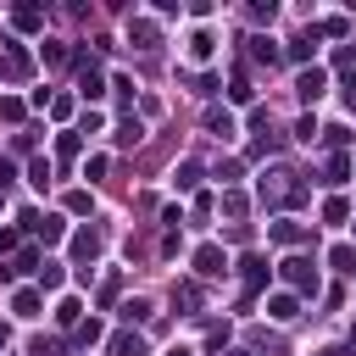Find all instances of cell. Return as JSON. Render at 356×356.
<instances>
[{"instance_id":"obj_34","label":"cell","mask_w":356,"mask_h":356,"mask_svg":"<svg viewBox=\"0 0 356 356\" xmlns=\"http://www.w3.org/2000/svg\"><path fill=\"white\" fill-rule=\"evenodd\" d=\"M250 22H273V0H256L250 6Z\"/></svg>"},{"instance_id":"obj_2","label":"cell","mask_w":356,"mask_h":356,"mask_svg":"<svg viewBox=\"0 0 356 356\" xmlns=\"http://www.w3.org/2000/svg\"><path fill=\"white\" fill-rule=\"evenodd\" d=\"M284 284H289L295 295H317V267H312V256H289V261H284Z\"/></svg>"},{"instance_id":"obj_18","label":"cell","mask_w":356,"mask_h":356,"mask_svg":"<svg viewBox=\"0 0 356 356\" xmlns=\"http://www.w3.org/2000/svg\"><path fill=\"white\" fill-rule=\"evenodd\" d=\"M206 134H217V139H228V134H234V117L211 106V111H206Z\"/></svg>"},{"instance_id":"obj_14","label":"cell","mask_w":356,"mask_h":356,"mask_svg":"<svg viewBox=\"0 0 356 356\" xmlns=\"http://www.w3.org/2000/svg\"><path fill=\"white\" fill-rule=\"evenodd\" d=\"M11 22H17L22 33H33V28H44V11H39V6H17V11H11Z\"/></svg>"},{"instance_id":"obj_42","label":"cell","mask_w":356,"mask_h":356,"mask_svg":"<svg viewBox=\"0 0 356 356\" xmlns=\"http://www.w3.org/2000/svg\"><path fill=\"white\" fill-rule=\"evenodd\" d=\"M228 356H250V350H228Z\"/></svg>"},{"instance_id":"obj_26","label":"cell","mask_w":356,"mask_h":356,"mask_svg":"<svg viewBox=\"0 0 356 356\" xmlns=\"http://www.w3.org/2000/svg\"><path fill=\"white\" fill-rule=\"evenodd\" d=\"M222 211H228V217H245V195H239V189H222Z\"/></svg>"},{"instance_id":"obj_23","label":"cell","mask_w":356,"mask_h":356,"mask_svg":"<svg viewBox=\"0 0 356 356\" xmlns=\"http://www.w3.org/2000/svg\"><path fill=\"white\" fill-rule=\"evenodd\" d=\"M312 39H317V28H312V33H300V39H289V56H295V61H306V56H312Z\"/></svg>"},{"instance_id":"obj_39","label":"cell","mask_w":356,"mask_h":356,"mask_svg":"<svg viewBox=\"0 0 356 356\" xmlns=\"http://www.w3.org/2000/svg\"><path fill=\"white\" fill-rule=\"evenodd\" d=\"M6 250H17V234H11V228H0V256H6Z\"/></svg>"},{"instance_id":"obj_31","label":"cell","mask_w":356,"mask_h":356,"mask_svg":"<svg viewBox=\"0 0 356 356\" xmlns=\"http://www.w3.org/2000/svg\"><path fill=\"white\" fill-rule=\"evenodd\" d=\"M122 317H128V323H145V317H150V300H128Z\"/></svg>"},{"instance_id":"obj_35","label":"cell","mask_w":356,"mask_h":356,"mask_svg":"<svg viewBox=\"0 0 356 356\" xmlns=\"http://www.w3.org/2000/svg\"><path fill=\"white\" fill-rule=\"evenodd\" d=\"M78 145H83L78 134H61V139H56V150H61V156H78Z\"/></svg>"},{"instance_id":"obj_43","label":"cell","mask_w":356,"mask_h":356,"mask_svg":"<svg viewBox=\"0 0 356 356\" xmlns=\"http://www.w3.org/2000/svg\"><path fill=\"white\" fill-rule=\"evenodd\" d=\"M167 356H189V350H167Z\"/></svg>"},{"instance_id":"obj_28","label":"cell","mask_w":356,"mask_h":356,"mask_svg":"<svg viewBox=\"0 0 356 356\" xmlns=\"http://www.w3.org/2000/svg\"><path fill=\"white\" fill-rule=\"evenodd\" d=\"M28 184L44 189V184H50V161H33V167H28Z\"/></svg>"},{"instance_id":"obj_12","label":"cell","mask_w":356,"mask_h":356,"mask_svg":"<svg viewBox=\"0 0 356 356\" xmlns=\"http://www.w3.org/2000/svg\"><path fill=\"white\" fill-rule=\"evenodd\" d=\"M56 323H61V328H78V323H83V306H78L72 295H61V300H56Z\"/></svg>"},{"instance_id":"obj_5","label":"cell","mask_w":356,"mask_h":356,"mask_svg":"<svg viewBox=\"0 0 356 356\" xmlns=\"http://www.w3.org/2000/svg\"><path fill=\"white\" fill-rule=\"evenodd\" d=\"M106 356H145V339H139L134 328H122V334L106 339Z\"/></svg>"},{"instance_id":"obj_4","label":"cell","mask_w":356,"mask_h":356,"mask_svg":"<svg viewBox=\"0 0 356 356\" xmlns=\"http://www.w3.org/2000/svg\"><path fill=\"white\" fill-rule=\"evenodd\" d=\"M72 256H78V267L89 273V261L100 256V234H95V228H78V234H72Z\"/></svg>"},{"instance_id":"obj_25","label":"cell","mask_w":356,"mask_h":356,"mask_svg":"<svg viewBox=\"0 0 356 356\" xmlns=\"http://www.w3.org/2000/svg\"><path fill=\"white\" fill-rule=\"evenodd\" d=\"M345 178H350V156H334L328 161V184H345Z\"/></svg>"},{"instance_id":"obj_38","label":"cell","mask_w":356,"mask_h":356,"mask_svg":"<svg viewBox=\"0 0 356 356\" xmlns=\"http://www.w3.org/2000/svg\"><path fill=\"white\" fill-rule=\"evenodd\" d=\"M28 350H33V356H61V345H56V339H33Z\"/></svg>"},{"instance_id":"obj_13","label":"cell","mask_w":356,"mask_h":356,"mask_svg":"<svg viewBox=\"0 0 356 356\" xmlns=\"http://www.w3.org/2000/svg\"><path fill=\"white\" fill-rule=\"evenodd\" d=\"M328 267L350 278V273H356V245H334V250H328Z\"/></svg>"},{"instance_id":"obj_24","label":"cell","mask_w":356,"mask_h":356,"mask_svg":"<svg viewBox=\"0 0 356 356\" xmlns=\"http://www.w3.org/2000/svg\"><path fill=\"white\" fill-rule=\"evenodd\" d=\"M139 134H145V128H139V117H128V122L117 128V145H139Z\"/></svg>"},{"instance_id":"obj_11","label":"cell","mask_w":356,"mask_h":356,"mask_svg":"<svg viewBox=\"0 0 356 356\" xmlns=\"http://www.w3.org/2000/svg\"><path fill=\"white\" fill-rule=\"evenodd\" d=\"M267 234H273V245H300V239H306V228H300V222H289V217H284V222H273Z\"/></svg>"},{"instance_id":"obj_7","label":"cell","mask_w":356,"mask_h":356,"mask_svg":"<svg viewBox=\"0 0 356 356\" xmlns=\"http://www.w3.org/2000/svg\"><path fill=\"white\" fill-rule=\"evenodd\" d=\"M128 39H134L139 50H156V39H161V33H156V22H150V17H134V22H128Z\"/></svg>"},{"instance_id":"obj_6","label":"cell","mask_w":356,"mask_h":356,"mask_svg":"<svg viewBox=\"0 0 356 356\" xmlns=\"http://www.w3.org/2000/svg\"><path fill=\"white\" fill-rule=\"evenodd\" d=\"M222 267H228V261H222L217 245H200V250H195V273H200V278H217Z\"/></svg>"},{"instance_id":"obj_21","label":"cell","mask_w":356,"mask_h":356,"mask_svg":"<svg viewBox=\"0 0 356 356\" xmlns=\"http://www.w3.org/2000/svg\"><path fill=\"white\" fill-rule=\"evenodd\" d=\"M100 334H106V328H100V323H95V317H83V323H78V328H72V339H78V345H95V339H100Z\"/></svg>"},{"instance_id":"obj_10","label":"cell","mask_w":356,"mask_h":356,"mask_svg":"<svg viewBox=\"0 0 356 356\" xmlns=\"http://www.w3.org/2000/svg\"><path fill=\"white\" fill-rule=\"evenodd\" d=\"M267 317H278V323L300 317V295H273V300H267Z\"/></svg>"},{"instance_id":"obj_1","label":"cell","mask_w":356,"mask_h":356,"mask_svg":"<svg viewBox=\"0 0 356 356\" xmlns=\"http://www.w3.org/2000/svg\"><path fill=\"white\" fill-rule=\"evenodd\" d=\"M261 206H300L306 200V184H295V172L289 167H273V172H261Z\"/></svg>"},{"instance_id":"obj_20","label":"cell","mask_w":356,"mask_h":356,"mask_svg":"<svg viewBox=\"0 0 356 356\" xmlns=\"http://www.w3.org/2000/svg\"><path fill=\"white\" fill-rule=\"evenodd\" d=\"M250 61H267V67H273V61H278V44H273V39H250Z\"/></svg>"},{"instance_id":"obj_37","label":"cell","mask_w":356,"mask_h":356,"mask_svg":"<svg viewBox=\"0 0 356 356\" xmlns=\"http://www.w3.org/2000/svg\"><path fill=\"white\" fill-rule=\"evenodd\" d=\"M178 300L184 306H200V284H178Z\"/></svg>"},{"instance_id":"obj_3","label":"cell","mask_w":356,"mask_h":356,"mask_svg":"<svg viewBox=\"0 0 356 356\" xmlns=\"http://www.w3.org/2000/svg\"><path fill=\"white\" fill-rule=\"evenodd\" d=\"M78 89H83L89 100H100V95H106V78H100V67H95L89 56H78Z\"/></svg>"},{"instance_id":"obj_8","label":"cell","mask_w":356,"mask_h":356,"mask_svg":"<svg viewBox=\"0 0 356 356\" xmlns=\"http://www.w3.org/2000/svg\"><path fill=\"white\" fill-rule=\"evenodd\" d=\"M323 83H328V72H323V67H306V72L295 78V89H300V100H317V95H323Z\"/></svg>"},{"instance_id":"obj_30","label":"cell","mask_w":356,"mask_h":356,"mask_svg":"<svg viewBox=\"0 0 356 356\" xmlns=\"http://www.w3.org/2000/svg\"><path fill=\"white\" fill-rule=\"evenodd\" d=\"M323 217H328V222H345V217H350V206H345V200H339V195H334V200H328V206H323Z\"/></svg>"},{"instance_id":"obj_16","label":"cell","mask_w":356,"mask_h":356,"mask_svg":"<svg viewBox=\"0 0 356 356\" xmlns=\"http://www.w3.org/2000/svg\"><path fill=\"white\" fill-rule=\"evenodd\" d=\"M33 267H39V250H17V256H11L0 273H6V278H17V273H33Z\"/></svg>"},{"instance_id":"obj_32","label":"cell","mask_w":356,"mask_h":356,"mask_svg":"<svg viewBox=\"0 0 356 356\" xmlns=\"http://www.w3.org/2000/svg\"><path fill=\"white\" fill-rule=\"evenodd\" d=\"M228 95H234V100H250V78H245V72H234V83H228Z\"/></svg>"},{"instance_id":"obj_33","label":"cell","mask_w":356,"mask_h":356,"mask_svg":"<svg viewBox=\"0 0 356 356\" xmlns=\"http://www.w3.org/2000/svg\"><path fill=\"white\" fill-rule=\"evenodd\" d=\"M0 117H6V122H22V100L6 95V100H0Z\"/></svg>"},{"instance_id":"obj_29","label":"cell","mask_w":356,"mask_h":356,"mask_svg":"<svg viewBox=\"0 0 356 356\" xmlns=\"http://www.w3.org/2000/svg\"><path fill=\"white\" fill-rule=\"evenodd\" d=\"M195 178H200V161H184L178 167V189H195Z\"/></svg>"},{"instance_id":"obj_36","label":"cell","mask_w":356,"mask_h":356,"mask_svg":"<svg viewBox=\"0 0 356 356\" xmlns=\"http://www.w3.org/2000/svg\"><path fill=\"white\" fill-rule=\"evenodd\" d=\"M67 211H78V217H83V211H89V195H83V189H72V195H67Z\"/></svg>"},{"instance_id":"obj_19","label":"cell","mask_w":356,"mask_h":356,"mask_svg":"<svg viewBox=\"0 0 356 356\" xmlns=\"http://www.w3.org/2000/svg\"><path fill=\"white\" fill-rule=\"evenodd\" d=\"M33 234H39L44 245H56V239H61L67 228H61V217H33Z\"/></svg>"},{"instance_id":"obj_41","label":"cell","mask_w":356,"mask_h":356,"mask_svg":"<svg viewBox=\"0 0 356 356\" xmlns=\"http://www.w3.org/2000/svg\"><path fill=\"white\" fill-rule=\"evenodd\" d=\"M323 356H350V345H328V350H323Z\"/></svg>"},{"instance_id":"obj_9","label":"cell","mask_w":356,"mask_h":356,"mask_svg":"<svg viewBox=\"0 0 356 356\" xmlns=\"http://www.w3.org/2000/svg\"><path fill=\"white\" fill-rule=\"evenodd\" d=\"M239 273H245V295H256V289L267 284V261H261V256H245Z\"/></svg>"},{"instance_id":"obj_27","label":"cell","mask_w":356,"mask_h":356,"mask_svg":"<svg viewBox=\"0 0 356 356\" xmlns=\"http://www.w3.org/2000/svg\"><path fill=\"white\" fill-rule=\"evenodd\" d=\"M44 61H50V67H67L72 50H67V44H44Z\"/></svg>"},{"instance_id":"obj_15","label":"cell","mask_w":356,"mask_h":356,"mask_svg":"<svg viewBox=\"0 0 356 356\" xmlns=\"http://www.w3.org/2000/svg\"><path fill=\"white\" fill-rule=\"evenodd\" d=\"M6 72H11V78H28V72H33V61H28V50H22V44H11V50H6Z\"/></svg>"},{"instance_id":"obj_22","label":"cell","mask_w":356,"mask_h":356,"mask_svg":"<svg viewBox=\"0 0 356 356\" xmlns=\"http://www.w3.org/2000/svg\"><path fill=\"white\" fill-rule=\"evenodd\" d=\"M61 278H67L61 261H44V267H39V284H44V289H61Z\"/></svg>"},{"instance_id":"obj_17","label":"cell","mask_w":356,"mask_h":356,"mask_svg":"<svg viewBox=\"0 0 356 356\" xmlns=\"http://www.w3.org/2000/svg\"><path fill=\"white\" fill-rule=\"evenodd\" d=\"M11 312L17 317H39V289H17L11 295Z\"/></svg>"},{"instance_id":"obj_40","label":"cell","mask_w":356,"mask_h":356,"mask_svg":"<svg viewBox=\"0 0 356 356\" xmlns=\"http://www.w3.org/2000/svg\"><path fill=\"white\" fill-rule=\"evenodd\" d=\"M339 89H345V106H356V78H345Z\"/></svg>"}]
</instances>
